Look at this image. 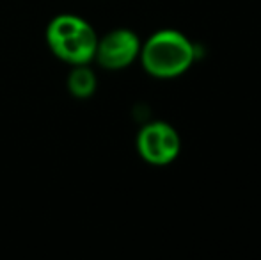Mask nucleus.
Here are the masks:
<instances>
[{"label": "nucleus", "instance_id": "f257e3e1", "mask_svg": "<svg viewBox=\"0 0 261 260\" xmlns=\"http://www.w3.org/2000/svg\"><path fill=\"white\" fill-rule=\"evenodd\" d=\"M144 69L155 79H176L189 72L196 61V46L183 32L174 29L158 31L141 46Z\"/></svg>", "mask_w": 261, "mask_h": 260}, {"label": "nucleus", "instance_id": "f03ea898", "mask_svg": "<svg viewBox=\"0 0 261 260\" xmlns=\"http://www.w3.org/2000/svg\"><path fill=\"white\" fill-rule=\"evenodd\" d=\"M46 41L59 59L76 66L94 59L98 36L82 18L75 14H59L46 29Z\"/></svg>", "mask_w": 261, "mask_h": 260}, {"label": "nucleus", "instance_id": "7ed1b4c3", "mask_svg": "<svg viewBox=\"0 0 261 260\" xmlns=\"http://www.w3.org/2000/svg\"><path fill=\"white\" fill-rule=\"evenodd\" d=\"M137 150L151 166H167L181 152V137L169 123L153 122L139 132Z\"/></svg>", "mask_w": 261, "mask_h": 260}, {"label": "nucleus", "instance_id": "20e7f679", "mask_svg": "<svg viewBox=\"0 0 261 260\" xmlns=\"http://www.w3.org/2000/svg\"><path fill=\"white\" fill-rule=\"evenodd\" d=\"M141 39L128 29H116L98 39L94 59L107 69H121L134 63L141 54Z\"/></svg>", "mask_w": 261, "mask_h": 260}, {"label": "nucleus", "instance_id": "39448f33", "mask_svg": "<svg viewBox=\"0 0 261 260\" xmlns=\"http://www.w3.org/2000/svg\"><path fill=\"white\" fill-rule=\"evenodd\" d=\"M68 89L73 97L87 98L96 91V77L87 64H76L68 77Z\"/></svg>", "mask_w": 261, "mask_h": 260}]
</instances>
